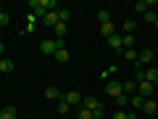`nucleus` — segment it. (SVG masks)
I'll list each match as a JSON object with an SVG mask.
<instances>
[{"instance_id": "1", "label": "nucleus", "mask_w": 158, "mask_h": 119, "mask_svg": "<svg viewBox=\"0 0 158 119\" xmlns=\"http://www.w3.org/2000/svg\"><path fill=\"white\" fill-rule=\"evenodd\" d=\"M106 93L111 98H118L121 93H124V82H118V79H108V82H106Z\"/></svg>"}, {"instance_id": "2", "label": "nucleus", "mask_w": 158, "mask_h": 119, "mask_svg": "<svg viewBox=\"0 0 158 119\" xmlns=\"http://www.w3.org/2000/svg\"><path fill=\"white\" fill-rule=\"evenodd\" d=\"M150 61H153V51H142V53H137L135 69H148V66H150Z\"/></svg>"}, {"instance_id": "3", "label": "nucleus", "mask_w": 158, "mask_h": 119, "mask_svg": "<svg viewBox=\"0 0 158 119\" xmlns=\"http://www.w3.org/2000/svg\"><path fill=\"white\" fill-rule=\"evenodd\" d=\"M153 93H156V85H153V82H148V79L137 82V95H142V98H150Z\"/></svg>"}, {"instance_id": "4", "label": "nucleus", "mask_w": 158, "mask_h": 119, "mask_svg": "<svg viewBox=\"0 0 158 119\" xmlns=\"http://www.w3.org/2000/svg\"><path fill=\"white\" fill-rule=\"evenodd\" d=\"M56 37H50V40H42V42H40V53H42V56H56Z\"/></svg>"}, {"instance_id": "5", "label": "nucleus", "mask_w": 158, "mask_h": 119, "mask_svg": "<svg viewBox=\"0 0 158 119\" xmlns=\"http://www.w3.org/2000/svg\"><path fill=\"white\" fill-rule=\"evenodd\" d=\"M63 101H66L69 103V106H82V95H79V93L77 90H71V93H63Z\"/></svg>"}, {"instance_id": "6", "label": "nucleus", "mask_w": 158, "mask_h": 119, "mask_svg": "<svg viewBox=\"0 0 158 119\" xmlns=\"http://www.w3.org/2000/svg\"><path fill=\"white\" fill-rule=\"evenodd\" d=\"M29 8H32V16H40V19H45V13H48L40 0H29Z\"/></svg>"}, {"instance_id": "7", "label": "nucleus", "mask_w": 158, "mask_h": 119, "mask_svg": "<svg viewBox=\"0 0 158 119\" xmlns=\"http://www.w3.org/2000/svg\"><path fill=\"white\" fill-rule=\"evenodd\" d=\"M45 98H48V101H61V98H63V93L61 90H58V87H45Z\"/></svg>"}, {"instance_id": "8", "label": "nucleus", "mask_w": 158, "mask_h": 119, "mask_svg": "<svg viewBox=\"0 0 158 119\" xmlns=\"http://www.w3.org/2000/svg\"><path fill=\"white\" fill-rule=\"evenodd\" d=\"M100 34H103V37H113V34H116V27H113V24L111 21H106V24H100Z\"/></svg>"}, {"instance_id": "9", "label": "nucleus", "mask_w": 158, "mask_h": 119, "mask_svg": "<svg viewBox=\"0 0 158 119\" xmlns=\"http://www.w3.org/2000/svg\"><path fill=\"white\" fill-rule=\"evenodd\" d=\"M82 106L92 111V108H98L100 103H98V98H95V95H82Z\"/></svg>"}, {"instance_id": "10", "label": "nucleus", "mask_w": 158, "mask_h": 119, "mask_svg": "<svg viewBox=\"0 0 158 119\" xmlns=\"http://www.w3.org/2000/svg\"><path fill=\"white\" fill-rule=\"evenodd\" d=\"M145 79L158 87V69H156V66H148V69H145Z\"/></svg>"}, {"instance_id": "11", "label": "nucleus", "mask_w": 158, "mask_h": 119, "mask_svg": "<svg viewBox=\"0 0 158 119\" xmlns=\"http://www.w3.org/2000/svg\"><path fill=\"white\" fill-rule=\"evenodd\" d=\"M42 24L53 29V27L58 24V11H50V13H45V19H42Z\"/></svg>"}, {"instance_id": "12", "label": "nucleus", "mask_w": 158, "mask_h": 119, "mask_svg": "<svg viewBox=\"0 0 158 119\" xmlns=\"http://www.w3.org/2000/svg\"><path fill=\"white\" fill-rule=\"evenodd\" d=\"M0 119H16V106H3L0 108Z\"/></svg>"}, {"instance_id": "13", "label": "nucleus", "mask_w": 158, "mask_h": 119, "mask_svg": "<svg viewBox=\"0 0 158 119\" xmlns=\"http://www.w3.org/2000/svg\"><path fill=\"white\" fill-rule=\"evenodd\" d=\"M142 111H145V114H156V111H158V103L153 101V98H145V103H142Z\"/></svg>"}, {"instance_id": "14", "label": "nucleus", "mask_w": 158, "mask_h": 119, "mask_svg": "<svg viewBox=\"0 0 158 119\" xmlns=\"http://www.w3.org/2000/svg\"><path fill=\"white\" fill-rule=\"evenodd\" d=\"M108 45H111L113 51L121 53V48H124V45H121V34H113V37H108Z\"/></svg>"}, {"instance_id": "15", "label": "nucleus", "mask_w": 158, "mask_h": 119, "mask_svg": "<svg viewBox=\"0 0 158 119\" xmlns=\"http://www.w3.org/2000/svg\"><path fill=\"white\" fill-rule=\"evenodd\" d=\"M13 72V61L11 58H0V74H8Z\"/></svg>"}, {"instance_id": "16", "label": "nucleus", "mask_w": 158, "mask_h": 119, "mask_svg": "<svg viewBox=\"0 0 158 119\" xmlns=\"http://www.w3.org/2000/svg\"><path fill=\"white\" fill-rule=\"evenodd\" d=\"M53 32H56V37L63 40V37H66V32H69V24H61V21H58L56 27H53Z\"/></svg>"}, {"instance_id": "17", "label": "nucleus", "mask_w": 158, "mask_h": 119, "mask_svg": "<svg viewBox=\"0 0 158 119\" xmlns=\"http://www.w3.org/2000/svg\"><path fill=\"white\" fill-rule=\"evenodd\" d=\"M142 103H145V98H142V95H132L129 98V106L137 108V111H142Z\"/></svg>"}, {"instance_id": "18", "label": "nucleus", "mask_w": 158, "mask_h": 119, "mask_svg": "<svg viewBox=\"0 0 158 119\" xmlns=\"http://www.w3.org/2000/svg\"><path fill=\"white\" fill-rule=\"evenodd\" d=\"M121 45H124V51L135 48V34H121Z\"/></svg>"}, {"instance_id": "19", "label": "nucleus", "mask_w": 158, "mask_h": 119, "mask_svg": "<svg viewBox=\"0 0 158 119\" xmlns=\"http://www.w3.org/2000/svg\"><path fill=\"white\" fill-rule=\"evenodd\" d=\"M69 19H71V11H69V8H58V21L69 24Z\"/></svg>"}, {"instance_id": "20", "label": "nucleus", "mask_w": 158, "mask_h": 119, "mask_svg": "<svg viewBox=\"0 0 158 119\" xmlns=\"http://www.w3.org/2000/svg\"><path fill=\"white\" fill-rule=\"evenodd\" d=\"M135 29H137L135 21H124L121 24V34H135Z\"/></svg>"}, {"instance_id": "21", "label": "nucleus", "mask_w": 158, "mask_h": 119, "mask_svg": "<svg viewBox=\"0 0 158 119\" xmlns=\"http://www.w3.org/2000/svg\"><path fill=\"white\" fill-rule=\"evenodd\" d=\"M40 3H42V8H45L48 13H50V11H58V0H40Z\"/></svg>"}, {"instance_id": "22", "label": "nucleus", "mask_w": 158, "mask_h": 119, "mask_svg": "<svg viewBox=\"0 0 158 119\" xmlns=\"http://www.w3.org/2000/svg\"><path fill=\"white\" fill-rule=\"evenodd\" d=\"M69 58H71V56H69L66 48H63V51H56V61L58 64H69Z\"/></svg>"}, {"instance_id": "23", "label": "nucleus", "mask_w": 158, "mask_h": 119, "mask_svg": "<svg viewBox=\"0 0 158 119\" xmlns=\"http://www.w3.org/2000/svg\"><path fill=\"white\" fill-rule=\"evenodd\" d=\"M148 6H153V0H148V3H145V0H140V3H135V11L137 13H145Z\"/></svg>"}, {"instance_id": "24", "label": "nucleus", "mask_w": 158, "mask_h": 119, "mask_svg": "<svg viewBox=\"0 0 158 119\" xmlns=\"http://www.w3.org/2000/svg\"><path fill=\"white\" fill-rule=\"evenodd\" d=\"M142 19H145L148 24H156V19H158V13H156V11H150V8H148V11L142 13Z\"/></svg>"}, {"instance_id": "25", "label": "nucleus", "mask_w": 158, "mask_h": 119, "mask_svg": "<svg viewBox=\"0 0 158 119\" xmlns=\"http://www.w3.org/2000/svg\"><path fill=\"white\" fill-rule=\"evenodd\" d=\"M77 114H79L77 119H95V117H92V111H90V108H85V106H79V111H77Z\"/></svg>"}, {"instance_id": "26", "label": "nucleus", "mask_w": 158, "mask_h": 119, "mask_svg": "<svg viewBox=\"0 0 158 119\" xmlns=\"http://www.w3.org/2000/svg\"><path fill=\"white\" fill-rule=\"evenodd\" d=\"M113 101H116V106H118V108L129 106V95H124V93H121V95H118V98H113Z\"/></svg>"}, {"instance_id": "27", "label": "nucleus", "mask_w": 158, "mask_h": 119, "mask_svg": "<svg viewBox=\"0 0 158 119\" xmlns=\"http://www.w3.org/2000/svg\"><path fill=\"white\" fill-rule=\"evenodd\" d=\"M137 90V82H135V79H127V82H124V93H135Z\"/></svg>"}, {"instance_id": "28", "label": "nucleus", "mask_w": 158, "mask_h": 119, "mask_svg": "<svg viewBox=\"0 0 158 119\" xmlns=\"http://www.w3.org/2000/svg\"><path fill=\"white\" fill-rule=\"evenodd\" d=\"M124 58H127V61H132V64H135V61H137V51H135V48L124 51Z\"/></svg>"}, {"instance_id": "29", "label": "nucleus", "mask_w": 158, "mask_h": 119, "mask_svg": "<svg viewBox=\"0 0 158 119\" xmlns=\"http://www.w3.org/2000/svg\"><path fill=\"white\" fill-rule=\"evenodd\" d=\"M58 111H61V114H69V111H71V106H69V103L61 98V101H58Z\"/></svg>"}, {"instance_id": "30", "label": "nucleus", "mask_w": 158, "mask_h": 119, "mask_svg": "<svg viewBox=\"0 0 158 119\" xmlns=\"http://www.w3.org/2000/svg\"><path fill=\"white\" fill-rule=\"evenodd\" d=\"M98 21H100V24L111 21V13H108V11H100V13H98Z\"/></svg>"}, {"instance_id": "31", "label": "nucleus", "mask_w": 158, "mask_h": 119, "mask_svg": "<svg viewBox=\"0 0 158 119\" xmlns=\"http://www.w3.org/2000/svg\"><path fill=\"white\" fill-rule=\"evenodd\" d=\"M8 21H11V16L6 11H0V27H8Z\"/></svg>"}, {"instance_id": "32", "label": "nucleus", "mask_w": 158, "mask_h": 119, "mask_svg": "<svg viewBox=\"0 0 158 119\" xmlns=\"http://www.w3.org/2000/svg\"><path fill=\"white\" fill-rule=\"evenodd\" d=\"M103 114H106V111H103V106H98V108H92V117H95V119H103Z\"/></svg>"}, {"instance_id": "33", "label": "nucleus", "mask_w": 158, "mask_h": 119, "mask_svg": "<svg viewBox=\"0 0 158 119\" xmlns=\"http://www.w3.org/2000/svg\"><path fill=\"white\" fill-rule=\"evenodd\" d=\"M3 53H6V45H3V42H0V56H3Z\"/></svg>"}, {"instance_id": "34", "label": "nucleus", "mask_w": 158, "mask_h": 119, "mask_svg": "<svg viewBox=\"0 0 158 119\" xmlns=\"http://www.w3.org/2000/svg\"><path fill=\"white\" fill-rule=\"evenodd\" d=\"M156 29H158V19H156Z\"/></svg>"}, {"instance_id": "35", "label": "nucleus", "mask_w": 158, "mask_h": 119, "mask_svg": "<svg viewBox=\"0 0 158 119\" xmlns=\"http://www.w3.org/2000/svg\"><path fill=\"white\" fill-rule=\"evenodd\" d=\"M71 119H77V117H71Z\"/></svg>"}]
</instances>
